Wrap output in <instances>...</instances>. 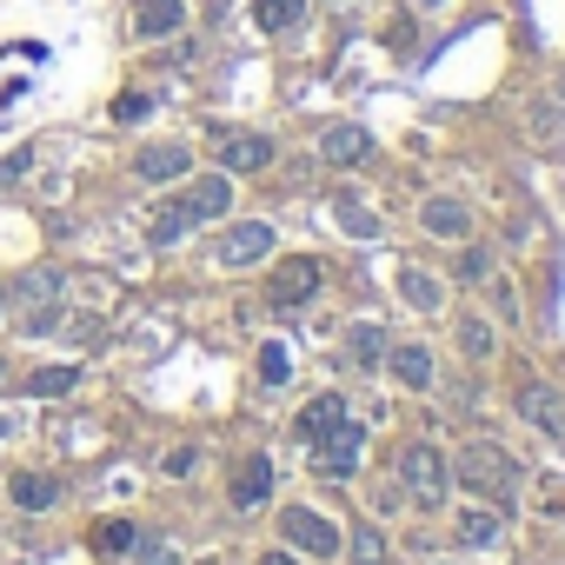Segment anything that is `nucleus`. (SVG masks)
<instances>
[{
  "label": "nucleus",
  "instance_id": "obj_28",
  "mask_svg": "<svg viewBox=\"0 0 565 565\" xmlns=\"http://www.w3.org/2000/svg\"><path fill=\"white\" fill-rule=\"evenodd\" d=\"M287 373H294V360H287V347L273 340V347L259 353V380H266V386H287Z\"/></svg>",
  "mask_w": 565,
  "mask_h": 565
},
{
  "label": "nucleus",
  "instance_id": "obj_21",
  "mask_svg": "<svg viewBox=\"0 0 565 565\" xmlns=\"http://www.w3.org/2000/svg\"><path fill=\"white\" fill-rule=\"evenodd\" d=\"M54 499H61V479H54V472H21V479H14V505H21V512H47Z\"/></svg>",
  "mask_w": 565,
  "mask_h": 565
},
{
  "label": "nucleus",
  "instance_id": "obj_31",
  "mask_svg": "<svg viewBox=\"0 0 565 565\" xmlns=\"http://www.w3.org/2000/svg\"><path fill=\"white\" fill-rule=\"evenodd\" d=\"M134 558H140V565H180V552H173L167 539H134Z\"/></svg>",
  "mask_w": 565,
  "mask_h": 565
},
{
  "label": "nucleus",
  "instance_id": "obj_4",
  "mask_svg": "<svg viewBox=\"0 0 565 565\" xmlns=\"http://www.w3.org/2000/svg\"><path fill=\"white\" fill-rule=\"evenodd\" d=\"M279 532H287L294 552H313V558H333V552L347 545L340 525H333L327 512H313V505H287V512H279Z\"/></svg>",
  "mask_w": 565,
  "mask_h": 565
},
{
  "label": "nucleus",
  "instance_id": "obj_1",
  "mask_svg": "<svg viewBox=\"0 0 565 565\" xmlns=\"http://www.w3.org/2000/svg\"><path fill=\"white\" fill-rule=\"evenodd\" d=\"M452 486H466L479 505H512L519 499V459L492 439H472L459 459H452Z\"/></svg>",
  "mask_w": 565,
  "mask_h": 565
},
{
  "label": "nucleus",
  "instance_id": "obj_34",
  "mask_svg": "<svg viewBox=\"0 0 565 565\" xmlns=\"http://www.w3.org/2000/svg\"><path fill=\"white\" fill-rule=\"evenodd\" d=\"M28 167H34V153L21 147V153H8V160H0V186H14V180H28Z\"/></svg>",
  "mask_w": 565,
  "mask_h": 565
},
{
  "label": "nucleus",
  "instance_id": "obj_30",
  "mask_svg": "<svg viewBox=\"0 0 565 565\" xmlns=\"http://www.w3.org/2000/svg\"><path fill=\"white\" fill-rule=\"evenodd\" d=\"M353 558H360V565H386V539H380L373 525H360V532H353Z\"/></svg>",
  "mask_w": 565,
  "mask_h": 565
},
{
  "label": "nucleus",
  "instance_id": "obj_36",
  "mask_svg": "<svg viewBox=\"0 0 565 565\" xmlns=\"http://www.w3.org/2000/svg\"><path fill=\"white\" fill-rule=\"evenodd\" d=\"M492 307H499V320H519V300H512L505 279H492Z\"/></svg>",
  "mask_w": 565,
  "mask_h": 565
},
{
  "label": "nucleus",
  "instance_id": "obj_32",
  "mask_svg": "<svg viewBox=\"0 0 565 565\" xmlns=\"http://www.w3.org/2000/svg\"><path fill=\"white\" fill-rule=\"evenodd\" d=\"M459 279H492V253L486 246H466L459 253Z\"/></svg>",
  "mask_w": 565,
  "mask_h": 565
},
{
  "label": "nucleus",
  "instance_id": "obj_22",
  "mask_svg": "<svg viewBox=\"0 0 565 565\" xmlns=\"http://www.w3.org/2000/svg\"><path fill=\"white\" fill-rule=\"evenodd\" d=\"M300 14H307V0H253V21H259L266 34H287V28H300Z\"/></svg>",
  "mask_w": 565,
  "mask_h": 565
},
{
  "label": "nucleus",
  "instance_id": "obj_3",
  "mask_svg": "<svg viewBox=\"0 0 565 565\" xmlns=\"http://www.w3.org/2000/svg\"><path fill=\"white\" fill-rule=\"evenodd\" d=\"M320 287H327V266L307 259V253H294V259H279V266H273L266 300H273V307H307V300H320Z\"/></svg>",
  "mask_w": 565,
  "mask_h": 565
},
{
  "label": "nucleus",
  "instance_id": "obj_35",
  "mask_svg": "<svg viewBox=\"0 0 565 565\" xmlns=\"http://www.w3.org/2000/svg\"><path fill=\"white\" fill-rule=\"evenodd\" d=\"M67 333H74V347H100V340H107V327H100V320H74Z\"/></svg>",
  "mask_w": 565,
  "mask_h": 565
},
{
  "label": "nucleus",
  "instance_id": "obj_6",
  "mask_svg": "<svg viewBox=\"0 0 565 565\" xmlns=\"http://www.w3.org/2000/svg\"><path fill=\"white\" fill-rule=\"evenodd\" d=\"M273 253V226L266 220H239V226H226V239H220V266H259Z\"/></svg>",
  "mask_w": 565,
  "mask_h": 565
},
{
  "label": "nucleus",
  "instance_id": "obj_9",
  "mask_svg": "<svg viewBox=\"0 0 565 565\" xmlns=\"http://www.w3.org/2000/svg\"><path fill=\"white\" fill-rule=\"evenodd\" d=\"M273 167V140L266 134H226L220 140V173H259Z\"/></svg>",
  "mask_w": 565,
  "mask_h": 565
},
{
  "label": "nucleus",
  "instance_id": "obj_40",
  "mask_svg": "<svg viewBox=\"0 0 565 565\" xmlns=\"http://www.w3.org/2000/svg\"><path fill=\"white\" fill-rule=\"evenodd\" d=\"M419 8H446V0H419Z\"/></svg>",
  "mask_w": 565,
  "mask_h": 565
},
{
  "label": "nucleus",
  "instance_id": "obj_15",
  "mask_svg": "<svg viewBox=\"0 0 565 565\" xmlns=\"http://www.w3.org/2000/svg\"><path fill=\"white\" fill-rule=\"evenodd\" d=\"M266 492H273V459H259V452H253V459L233 472V505H239V512H253V505H266Z\"/></svg>",
  "mask_w": 565,
  "mask_h": 565
},
{
  "label": "nucleus",
  "instance_id": "obj_25",
  "mask_svg": "<svg viewBox=\"0 0 565 565\" xmlns=\"http://www.w3.org/2000/svg\"><path fill=\"white\" fill-rule=\"evenodd\" d=\"M499 532H505V525H499V512H479V505H472V512H459V539H466V545H499Z\"/></svg>",
  "mask_w": 565,
  "mask_h": 565
},
{
  "label": "nucleus",
  "instance_id": "obj_41",
  "mask_svg": "<svg viewBox=\"0 0 565 565\" xmlns=\"http://www.w3.org/2000/svg\"><path fill=\"white\" fill-rule=\"evenodd\" d=\"M0 313H8V294H0Z\"/></svg>",
  "mask_w": 565,
  "mask_h": 565
},
{
  "label": "nucleus",
  "instance_id": "obj_12",
  "mask_svg": "<svg viewBox=\"0 0 565 565\" xmlns=\"http://www.w3.org/2000/svg\"><path fill=\"white\" fill-rule=\"evenodd\" d=\"M419 226H426L433 239H472V213H466V200H426V206H419Z\"/></svg>",
  "mask_w": 565,
  "mask_h": 565
},
{
  "label": "nucleus",
  "instance_id": "obj_37",
  "mask_svg": "<svg viewBox=\"0 0 565 565\" xmlns=\"http://www.w3.org/2000/svg\"><path fill=\"white\" fill-rule=\"evenodd\" d=\"M193 459H200V452H193V446H180V452H173V459H167V472H173V479H180V472H193Z\"/></svg>",
  "mask_w": 565,
  "mask_h": 565
},
{
  "label": "nucleus",
  "instance_id": "obj_16",
  "mask_svg": "<svg viewBox=\"0 0 565 565\" xmlns=\"http://www.w3.org/2000/svg\"><path fill=\"white\" fill-rule=\"evenodd\" d=\"M193 226H200V220H193V206H186V200H167V206L147 220V239H153V246H180Z\"/></svg>",
  "mask_w": 565,
  "mask_h": 565
},
{
  "label": "nucleus",
  "instance_id": "obj_18",
  "mask_svg": "<svg viewBox=\"0 0 565 565\" xmlns=\"http://www.w3.org/2000/svg\"><path fill=\"white\" fill-rule=\"evenodd\" d=\"M399 294H406V307H419V313H439V307H446V287H439L426 266H406V273H399Z\"/></svg>",
  "mask_w": 565,
  "mask_h": 565
},
{
  "label": "nucleus",
  "instance_id": "obj_19",
  "mask_svg": "<svg viewBox=\"0 0 565 565\" xmlns=\"http://www.w3.org/2000/svg\"><path fill=\"white\" fill-rule=\"evenodd\" d=\"M67 294V273L61 266H34V273H21V300L28 307H54Z\"/></svg>",
  "mask_w": 565,
  "mask_h": 565
},
{
  "label": "nucleus",
  "instance_id": "obj_23",
  "mask_svg": "<svg viewBox=\"0 0 565 565\" xmlns=\"http://www.w3.org/2000/svg\"><path fill=\"white\" fill-rule=\"evenodd\" d=\"M333 220H340L353 239H380V213H366L353 193H340V200H333Z\"/></svg>",
  "mask_w": 565,
  "mask_h": 565
},
{
  "label": "nucleus",
  "instance_id": "obj_14",
  "mask_svg": "<svg viewBox=\"0 0 565 565\" xmlns=\"http://www.w3.org/2000/svg\"><path fill=\"white\" fill-rule=\"evenodd\" d=\"M180 28H186V0H147V8L134 14V34L140 41H167Z\"/></svg>",
  "mask_w": 565,
  "mask_h": 565
},
{
  "label": "nucleus",
  "instance_id": "obj_17",
  "mask_svg": "<svg viewBox=\"0 0 565 565\" xmlns=\"http://www.w3.org/2000/svg\"><path fill=\"white\" fill-rule=\"evenodd\" d=\"M386 347H393V340H386L380 320H353V327H347V360H353V366H380Z\"/></svg>",
  "mask_w": 565,
  "mask_h": 565
},
{
  "label": "nucleus",
  "instance_id": "obj_11",
  "mask_svg": "<svg viewBox=\"0 0 565 565\" xmlns=\"http://www.w3.org/2000/svg\"><path fill=\"white\" fill-rule=\"evenodd\" d=\"M519 419L539 426V433H552V439H565V399L552 386H519Z\"/></svg>",
  "mask_w": 565,
  "mask_h": 565
},
{
  "label": "nucleus",
  "instance_id": "obj_20",
  "mask_svg": "<svg viewBox=\"0 0 565 565\" xmlns=\"http://www.w3.org/2000/svg\"><path fill=\"white\" fill-rule=\"evenodd\" d=\"M333 426H347V399H340V393H320V399L300 413V433H307V439H327Z\"/></svg>",
  "mask_w": 565,
  "mask_h": 565
},
{
  "label": "nucleus",
  "instance_id": "obj_24",
  "mask_svg": "<svg viewBox=\"0 0 565 565\" xmlns=\"http://www.w3.org/2000/svg\"><path fill=\"white\" fill-rule=\"evenodd\" d=\"M74 386H81V366H41V373H28V393L34 399H61Z\"/></svg>",
  "mask_w": 565,
  "mask_h": 565
},
{
  "label": "nucleus",
  "instance_id": "obj_33",
  "mask_svg": "<svg viewBox=\"0 0 565 565\" xmlns=\"http://www.w3.org/2000/svg\"><path fill=\"white\" fill-rule=\"evenodd\" d=\"M147 114H153V100H147V94H120V100H114V120H127V127H134V120H147Z\"/></svg>",
  "mask_w": 565,
  "mask_h": 565
},
{
  "label": "nucleus",
  "instance_id": "obj_38",
  "mask_svg": "<svg viewBox=\"0 0 565 565\" xmlns=\"http://www.w3.org/2000/svg\"><path fill=\"white\" fill-rule=\"evenodd\" d=\"M259 565H300V558H294V552H266Z\"/></svg>",
  "mask_w": 565,
  "mask_h": 565
},
{
  "label": "nucleus",
  "instance_id": "obj_29",
  "mask_svg": "<svg viewBox=\"0 0 565 565\" xmlns=\"http://www.w3.org/2000/svg\"><path fill=\"white\" fill-rule=\"evenodd\" d=\"M134 539H140V532H134L127 519H107V525L94 532V545H100V552H134Z\"/></svg>",
  "mask_w": 565,
  "mask_h": 565
},
{
  "label": "nucleus",
  "instance_id": "obj_27",
  "mask_svg": "<svg viewBox=\"0 0 565 565\" xmlns=\"http://www.w3.org/2000/svg\"><path fill=\"white\" fill-rule=\"evenodd\" d=\"M459 347H466V360H472V366H479V360H486V353H492V327H486V320H479V313H466V320H459Z\"/></svg>",
  "mask_w": 565,
  "mask_h": 565
},
{
  "label": "nucleus",
  "instance_id": "obj_26",
  "mask_svg": "<svg viewBox=\"0 0 565 565\" xmlns=\"http://www.w3.org/2000/svg\"><path fill=\"white\" fill-rule=\"evenodd\" d=\"M532 499H539V512H545L552 525H565V472H539Z\"/></svg>",
  "mask_w": 565,
  "mask_h": 565
},
{
  "label": "nucleus",
  "instance_id": "obj_2",
  "mask_svg": "<svg viewBox=\"0 0 565 565\" xmlns=\"http://www.w3.org/2000/svg\"><path fill=\"white\" fill-rule=\"evenodd\" d=\"M399 479H406V492H413L426 512H439V505H446V492H452V459H446L439 446H426V439H419V446H406V452H399Z\"/></svg>",
  "mask_w": 565,
  "mask_h": 565
},
{
  "label": "nucleus",
  "instance_id": "obj_5",
  "mask_svg": "<svg viewBox=\"0 0 565 565\" xmlns=\"http://www.w3.org/2000/svg\"><path fill=\"white\" fill-rule=\"evenodd\" d=\"M360 452H366V426L347 419V426H333L327 439H313V472H327V479H353V472H360Z\"/></svg>",
  "mask_w": 565,
  "mask_h": 565
},
{
  "label": "nucleus",
  "instance_id": "obj_7",
  "mask_svg": "<svg viewBox=\"0 0 565 565\" xmlns=\"http://www.w3.org/2000/svg\"><path fill=\"white\" fill-rule=\"evenodd\" d=\"M186 167H193V153H186L180 140H160V147H140V160H134V173H140L147 186H167V180H186Z\"/></svg>",
  "mask_w": 565,
  "mask_h": 565
},
{
  "label": "nucleus",
  "instance_id": "obj_8",
  "mask_svg": "<svg viewBox=\"0 0 565 565\" xmlns=\"http://www.w3.org/2000/svg\"><path fill=\"white\" fill-rule=\"evenodd\" d=\"M366 153H373V134L353 127V120H333V127L320 134V160H333V167H360Z\"/></svg>",
  "mask_w": 565,
  "mask_h": 565
},
{
  "label": "nucleus",
  "instance_id": "obj_13",
  "mask_svg": "<svg viewBox=\"0 0 565 565\" xmlns=\"http://www.w3.org/2000/svg\"><path fill=\"white\" fill-rule=\"evenodd\" d=\"M386 366H393V380H399V386H413V393H426V386L439 380V366H433V353H426V347H386Z\"/></svg>",
  "mask_w": 565,
  "mask_h": 565
},
{
  "label": "nucleus",
  "instance_id": "obj_39",
  "mask_svg": "<svg viewBox=\"0 0 565 565\" xmlns=\"http://www.w3.org/2000/svg\"><path fill=\"white\" fill-rule=\"evenodd\" d=\"M0 386H8V360H0Z\"/></svg>",
  "mask_w": 565,
  "mask_h": 565
},
{
  "label": "nucleus",
  "instance_id": "obj_10",
  "mask_svg": "<svg viewBox=\"0 0 565 565\" xmlns=\"http://www.w3.org/2000/svg\"><path fill=\"white\" fill-rule=\"evenodd\" d=\"M180 200L193 206V220H226V206H233V173H200V180H186Z\"/></svg>",
  "mask_w": 565,
  "mask_h": 565
}]
</instances>
